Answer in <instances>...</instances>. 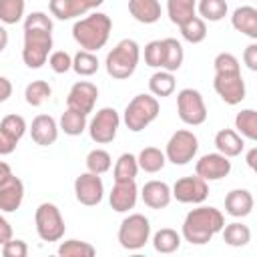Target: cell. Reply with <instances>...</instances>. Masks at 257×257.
<instances>
[{"mask_svg": "<svg viewBox=\"0 0 257 257\" xmlns=\"http://www.w3.org/2000/svg\"><path fill=\"white\" fill-rule=\"evenodd\" d=\"M185 50L177 38H163V70L177 72L183 66Z\"/></svg>", "mask_w": 257, "mask_h": 257, "instance_id": "cell-25", "label": "cell"}, {"mask_svg": "<svg viewBox=\"0 0 257 257\" xmlns=\"http://www.w3.org/2000/svg\"><path fill=\"white\" fill-rule=\"evenodd\" d=\"M213 88L215 92L221 96V100L225 104H239L245 100L247 88H245V80L241 76V72H231V74H215L213 78Z\"/></svg>", "mask_w": 257, "mask_h": 257, "instance_id": "cell-13", "label": "cell"}, {"mask_svg": "<svg viewBox=\"0 0 257 257\" xmlns=\"http://www.w3.org/2000/svg\"><path fill=\"white\" fill-rule=\"evenodd\" d=\"M151 241H153V249H155L157 253L169 255V253L179 251L183 237H181V233H177L175 229H171V227H163V229H159V231L153 235Z\"/></svg>", "mask_w": 257, "mask_h": 257, "instance_id": "cell-26", "label": "cell"}, {"mask_svg": "<svg viewBox=\"0 0 257 257\" xmlns=\"http://www.w3.org/2000/svg\"><path fill=\"white\" fill-rule=\"evenodd\" d=\"M137 163H139V169L145 171V173H159L163 171V167L167 165V157L161 149L157 147H145L139 157H137Z\"/></svg>", "mask_w": 257, "mask_h": 257, "instance_id": "cell-28", "label": "cell"}, {"mask_svg": "<svg viewBox=\"0 0 257 257\" xmlns=\"http://www.w3.org/2000/svg\"><path fill=\"white\" fill-rule=\"evenodd\" d=\"M110 30H112L110 16L104 12H92L84 18H78L72 24V38L82 50L96 52L104 48V44L108 42Z\"/></svg>", "mask_w": 257, "mask_h": 257, "instance_id": "cell-3", "label": "cell"}, {"mask_svg": "<svg viewBox=\"0 0 257 257\" xmlns=\"http://www.w3.org/2000/svg\"><path fill=\"white\" fill-rule=\"evenodd\" d=\"M8 175H12L10 165H8V163H4V161H0V183H2V181H4Z\"/></svg>", "mask_w": 257, "mask_h": 257, "instance_id": "cell-51", "label": "cell"}, {"mask_svg": "<svg viewBox=\"0 0 257 257\" xmlns=\"http://www.w3.org/2000/svg\"><path fill=\"white\" fill-rule=\"evenodd\" d=\"M221 235H223V241L229 247H245L251 241V229L247 225L239 223V221H233V223L223 225Z\"/></svg>", "mask_w": 257, "mask_h": 257, "instance_id": "cell-30", "label": "cell"}, {"mask_svg": "<svg viewBox=\"0 0 257 257\" xmlns=\"http://www.w3.org/2000/svg\"><path fill=\"white\" fill-rule=\"evenodd\" d=\"M235 128L243 139L255 141L257 139V110L255 108H243L235 114Z\"/></svg>", "mask_w": 257, "mask_h": 257, "instance_id": "cell-34", "label": "cell"}, {"mask_svg": "<svg viewBox=\"0 0 257 257\" xmlns=\"http://www.w3.org/2000/svg\"><path fill=\"white\" fill-rule=\"evenodd\" d=\"M215 147H217V153L233 159V157H239L243 153V137L233 131V128H221L217 135H215Z\"/></svg>", "mask_w": 257, "mask_h": 257, "instance_id": "cell-22", "label": "cell"}, {"mask_svg": "<svg viewBox=\"0 0 257 257\" xmlns=\"http://www.w3.org/2000/svg\"><path fill=\"white\" fill-rule=\"evenodd\" d=\"M229 173H231V161L221 153H207L195 163V175H199L207 183L225 179Z\"/></svg>", "mask_w": 257, "mask_h": 257, "instance_id": "cell-15", "label": "cell"}, {"mask_svg": "<svg viewBox=\"0 0 257 257\" xmlns=\"http://www.w3.org/2000/svg\"><path fill=\"white\" fill-rule=\"evenodd\" d=\"M0 131H2L8 139H12L14 143H18V141L24 137V133L28 131V124H26L24 116H20V114H6V116L0 120Z\"/></svg>", "mask_w": 257, "mask_h": 257, "instance_id": "cell-40", "label": "cell"}, {"mask_svg": "<svg viewBox=\"0 0 257 257\" xmlns=\"http://www.w3.org/2000/svg\"><path fill=\"white\" fill-rule=\"evenodd\" d=\"M120 126V114L112 106H102L94 112V116L88 122V135L96 145H108L114 141Z\"/></svg>", "mask_w": 257, "mask_h": 257, "instance_id": "cell-10", "label": "cell"}, {"mask_svg": "<svg viewBox=\"0 0 257 257\" xmlns=\"http://www.w3.org/2000/svg\"><path fill=\"white\" fill-rule=\"evenodd\" d=\"M100 62L96 58L94 52H88V50H78L74 56H72V70L78 74V76H92L96 70H98Z\"/></svg>", "mask_w": 257, "mask_h": 257, "instance_id": "cell-35", "label": "cell"}, {"mask_svg": "<svg viewBox=\"0 0 257 257\" xmlns=\"http://www.w3.org/2000/svg\"><path fill=\"white\" fill-rule=\"evenodd\" d=\"M141 199L149 209H165L173 199L171 187L165 181H147L141 189Z\"/></svg>", "mask_w": 257, "mask_h": 257, "instance_id": "cell-19", "label": "cell"}, {"mask_svg": "<svg viewBox=\"0 0 257 257\" xmlns=\"http://www.w3.org/2000/svg\"><path fill=\"white\" fill-rule=\"evenodd\" d=\"M139 163H137V157L133 153H122L116 163H114V169H112V177L114 181H135L137 175H139Z\"/></svg>", "mask_w": 257, "mask_h": 257, "instance_id": "cell-32", "label": "cell"}, {"mask_svg": "<svg viewBox=\"0 0 257 257\" xmlns=\"http://www.w3.org/2000/svg\"><path fill=\"white\" fill-rule=\"evenodd\" d=\"M46 62L50 64V68L56 74H64V72H68L72 68V56L66 50H54V52H50V56H48Z\"/></svg>", "mask_w": 257, "mask_h": 257, "instance_id": "cell-43", "label": "cell"}, {"mask_svg": "<svg viewBox=\"0 0 257 257\" xmlns=\"http://www.w3.org/2000/svg\"><path fill=\"white\" fill-rule=\"evenodd\" d=\"M2 255L4 257H26L28 255V245H26V241L12 237L10 241H6L2 245Z\"/></svg>", "mask_w": 257, "mask_h": 257, "instance_id": "cell-45", "label": "cell"}, {"mask_svg": "<svg viewBox=\"0 0 257 257\" xmlns=\"http://www.w3.org/2000/svg\"><path fill=\"white\" fill-rule=\"evenodd\" d=\"M223 225H225V217L217 207L199 205L197 209H191L187 213L181 227V237L191 245H205L217 233H221Z\"/></svg>", "mask_w": 257, "mask_h": 257, "instance_id": "cell-2", "label": "cell"}, {"mask_svg": "<svg viewBox=\"0 0 257 257\" xmlns=\"http://www.w3.org/2000/svg\"><path fill=\"white\" fill-rule=\"evenodd\" d=\"M52 96V88L46 80H32L24 88V98L30 106H40Z\"/></svg>", "mask_w": 257, "mask_h": 257, "instance_id": "cell-36", "label": "cell"}, {"mask_svg": "<svg viewBox=\"0 0 257 257\" xmlns=\"http://www.w3.org/2000/svg\"><path fill=\"white\" fill-rule=\"evenodd\" d=\"M175 86H177L175 74L169 72V70H163V68L157 70V72L149 78V90H151L153 96H161V98L171 96V94L175 92Z\"/></svg>", "mask_w": 257, "mask_h": 257, "instance_id": "cell-29", "label": "cell"}, {"mask_svg": "<svg viewBox=\"0 0 257 257\" xmlns=\"http://www.w3.org/2000/svg\"><path fill=\"white\" fill-rule=\"evenodd\" d=\"M74 197L84 207H94L104 197V183L100 175H94L90 171L80 173L74 179Z\"/></svg>", "mask_w": 257, "mask_h": 257, "instance_id": "cell-12", "label": "cell"}, {"mask_svg": "<svg viewBox=\"0 0 257 257\" xmlns=\"http://www.w3.org/2000/svg\"><path fill=\"white\" fill-rule=\"evenodd\" d=\"M98 98V88L90 80H78L70 86L68 96H66V108L78 110L82 114H90Z\"/></svg>", "mask_w": 257, "mask_h": 257, "instance_id": "cell-14", "label": "cell"}, {"mask_svg": "<svg viewBox=\"0 0 257 257\" xmlns=\"http://www.w3.org/2000/svg\"><path fill=\"white\" fill-rule=\"evenodd\" d=\"M159 112H161V106H159L157 96L143 92L128 100V104L124 106V112H122V120L131 133H141L151 122L157 120Z\"/></svg>", "mask_w": 257, "mask_h": 257, "instance_id": "cell-5", "label": "cell"}, {"mask_svg": "<svg viewBox=\"0 0 257 257\" xmlns=\"http://www.w3.org/2000/svg\"><path fill=\"white\" fill-rule=\"evenodd\" d=\"M34 225H36V233L42 241L54 243L60 241L64 237L66 225H64V217L60 213V209L54 203H40L34 211Z\"/></svg>", "mask_w": 257, "mask_h": 257, "instance_id": "cell-7", "label": "cell"}, {"mask_svg": "<svg viewBox=\"0 0 257 257\" xmlns=\"http://www.w3.org/2000/svg\"><path fill=\"white\" fill-rule=\"evenodd\" d=\"M253 205H255V199L247 189H233L225 197V213L235 219H243L251 215Z\"/></svg>", "mask_w": 257, "mask_h": 257, "instance_id": "cell-20", "label": "cell"}, {"mask_svg": "<svg viewBox=\"0 0 257 257\" xmlns=\"http://www.w3.org/2000/svg\"><path fill=\"white\" fill-rule=\"evenodd\" d=\"M58 255L60 257H92V255H96V249L86 241L68 239L58 245Z\"/></svg>", "mask_w": 257, "mask_h": 257, "instance_id": "cell-39", "label": "cell"}, {"mask_svg": "<svg viewBox=\"0 0 257 257\" xmlns=\"http://www.w3.org/2000/svg\"><path fill=\"white\" fill-rule=\"evenodd\" d=\"M215 74H231V72H241V64L235 54L231 52H219L213 60Z\"/></svg>", "mask_w": 257, "mask_h": 257, "instance_id": "cell-42", "label": "cell"}, {"mask_svg": "<svg viewBox=\"0 0 257 257\" xmlns=\"http://www.w3.org/2000/svg\"><path fill=\"white\" fill-rule=\"evenodd\" d=\"M84 2H86V6H88L90 10H94V8H98V6H100L104 0H84Z\"/></svg>", "mask_w": 257, "mask_h": 257, "instance_id": "cell-53", "label": "cell"}, {"mask_svg": "<svg viewBox=\"0 0 257 257\" xmlns=\"http://www.w3.org/2000/svg\"><path fill=\"white\" fill-rule=\"evenodd\" d=\"M88 126V120H86V114L78 112V110H72V108H66L62 114H60V120H58V128L68 135V137H78L86 131Z\"/></svg>", "mask_w": 257, "mask_h": 257, "instance_id": "cell-27", "label": "cell"}, {"mask_svg": "<svg viewBox=\"0 0 257 257\" xmlns=\"http://www.w3.org/2000/svg\"><path fill=\"white\" fill-rule=\"evenodd\" d=\"M195 12H197V0H167L169 20L177 26H181L185 20L195 16Z\"/></svg>", "mask_w": 257, "mask_h": 257, "instance_id": "cell-31", "label": "cell"}, {"mask_svg": "<svg viewBox=\"0 0 257 257\" xmlns=\"http://www.w3.org/2000/svg\"><path fill=\"white\" fill-rule=\"evenodd\" d=\"M26 0H0V22L18 24L24 18Z\"/></svg>", "mask_w": 257, "mask_h": 257, "instance_id": "cell-38", "label": "cell"}, {"mask_svg": "<svg viewBox=\"0 0 257 257\" xmlns=\"http://www.w3.org/2000/svg\"><path fill=\"white\" fill-rule=\"evenodd\" d=\"M128 12L141 24H155L161 18V2L159 0H128Z\"/></svg>", "mask_w": 257, "mask_h": 257, "instance_id": "cell-23", "label": "cell"}, {"mask_svg": "<svg viewBox=\"0 0 257 257\" xmlns=\"http://www.w3.org/2000/svg\"><path fill=\"white\" fill-rule=\"evenodd\" d=\"M10 239H12V225L4 215H0V247Z\"/></svg>", "mask_w": 257, "mask_h": 257, "instance_id": "cell-47", "label": "cell"}, {"mask_svg": "<svg viewBox=\"0 0 257 257\" xmlns=\"http://www.w3.org/2000/svg\"><path fill=\"white\" fill-rule=\"evenodd\" d=\"M171 195L179 203H185V205H201L209 197V185L199 175L181 177L171 187Z\"/></svg>", "mask_w": 257, "mask_h": 257, "instance_id": "cell-11", "label": "cell"}, {"mask_svg": "<svg viewBox=\"0 0 257 257\" xmlns=\"http://www.w3.org/2000/svg\"><path fill=\"white\" fill-rule=\"evenodd\" d=\"M199 151V139L193 131H187V128H181V131H175L171 135V139L167 141V147H165V157L169 163L173 165H187L195 159Z\"/></svg>", "mask_w": 257, "mask_h": 257, "instance_id": "cell-8", "label": "cell"}, {"mask_svg": "<svg viewBox=\"0 0 257 257\" xmlns=\"http://www.w3.org/2000/svg\"><path fill=\"white\" fill-rule=\"evenodd\" d=\"M151 241V221L143 213H131L120 221L118 243L126 251H139Z\"/></svg>", "mask_w": 257, "mask_h": 257, "instance_id": "cell-6", "label": "cell"}, {"mask_svg": "<svg viewBox=\"0 0 257 257\" xmlns=\"http://www.w3.org/2000/svg\"><path fill=\"white\" fill-rule=\"evenodd\" d=\"M52 52V18L46 12H30L24 18V46L22 60L28 68L46 64Z\"/></svg>", "mask_w": 257, "mask_h": 257, "instance_id": "cell-1", "label": "cell"}, {"mask_svg": "<svg viewBox=\"0 0 257 257\" xmlns=\"http://www.w3.org/2000/svg\"><path fill=\"white\" fill-rule=\"evenodd\" d=\"M145 64L151 68L163 66V40H151L145 46Z\"/></svg>", "mask_w": 257, "mask_h": 257, "instance_id": "cell-44", "label": "cell"}, {"mask_svg": "<svg viewBox=\"0 0 257 257\" xmlns=\"http://www.w3.org/2000/svg\"><path fill=\"white\" fill-rule=\"evenodd\" d=\"M12 96V82L6 76H0V104Z\"/></svg>", "mask_w": 257, "mask_h": 257, "instance_id": "cell-48", "label": "cell"}, {"mask_svg": "<svg viewBox=\"0 0 257 257\" xmlns=\"http://www.w3.org/2000/svg\"><path fill=\"white\" fill-rule=\"evenodd\" d=\"M8 46V30L4 28V24L0 22V52Z\"/></svg>", "mask_w": 257, "mask_h": 257, "instance_id": "cell-50", "label": "cell"}, {"mask_svg": "<svg viewBox=\"0 0 257 257\" xmlns=\"http://www.w3.org/2000/svg\"><path fill=\"white\" fill-rule=\"evenodd\" d=\"M243 62H245V66L249 68V70H257V44L255 42H251L249 46H245V50H243Z\"/></svg>", "mask_w": 257, "mask_h": 257, "instance_id": "cell-46", "label": "cell"}, {"mask_svg": "<svg viewBox=\"0 0 257 257\" xmlns=\"http://www.w3.org/2000/svg\"><path fill=\"white\" fill-rule=\"evenodd\" d=\"M179 30H181V36L187 40V42H191V44H199V42H203L205 38H207V24H205V20L201 18V16H191L189 20H185L181 26H179Z\"/></svg>", "mask_w": 257, "mask_h": 257, "instance_id": "cell-33", "label": "cell"}, {"mask_svg": "<svg viewBox=\"0 0 257 257\" xmlns=\"http://www.w3.org/2000/svg\"><path fill=\"white\" fill-rule=\"evenodd\" d=\"M197 10L201 14L203 20H209V22H219L227 16V0H199L197 2Z\"/></svg>", "mask_w": 257, "mask_h": 257, "instance_id": "cell-37", "label": "cell"}, {"mask_svg": "<svg viewBox=\"0 0 257 257\" xmlns=\"http://www.w3.org/2000/svg\"><path fill=\"white\" fill-rule=\"evenodd\" d=\"M231 26L237 32L255 40L257 38V8H253V6L235 8L233 14H231Z\"/></svg>", "mask_w": 257, "mask_h": 257, "instance_id": "cell-21", "label": "cell"}, {"mask_svg": "<svg viewBox=\"0 0 257 257\" xmlns=\"http://www.w3.org/2000/svg\"><path fill=\"white\" fill-rule=\"evenodd\" d=\"M24 201V183L16 175H8L0 183V211L14 213Z\"/></svg>", "mask_w": 257, "mask_h": 257, "instance_id": "cell-17", "label": "cell"}, {"mask_svg": "<svg viewBox=\"0 0 257 257\" xmlns=\"http://www.w3.org/2000/svg\"><path fill=\"white\" fill-rule=\"evenodd\" d=\"M48 10L58 20H72V18L84 16L90 8L86 6L84 0H50Z\"/></svg>", "mask_w": 257, "mask_h": 257, "instance_id": "cell-24", "label": "cell"}, {"mask_svg": "<svg viewBox=\"0 0 257 257\" xmlns=\"http://www.w3.org/2000/svg\"><path fill=\"white\" fill-rule=\"evenodd\" d=\"M86 171L94 173V175H104L110 165H112V159L110 155L104 151V149H92L88 155H86Z\"/></svg>", "mask_w": 257, "mask_h": 257, "instance_id": "cell-41", "label": "cell"}, {"mask_svg": "<svg viewBox=\"0 0 257 257\" xmlns=\"http://www.w3.org/2000/svg\"><path fill=\"white\" fill-rule=\"evenodd\" d=\"M255 159H257V147H253L247 153V165H249V169H255Z\"/></svg>", "mask_w": 257, "mask_h": 257, "instance_id": "cell-52", "label": "cell"}, {"mask_svg": "<svg viewBox=\"0 0 257 257\" xmlns=\"http://www.w3.org/2000/svg\"><path fill=\"white\" fill-rule=\"evenodd\" d=\"M139 58H141V46L137 40L133 38H122L108 54L104 60L106 72L108 76L116 78V80H124L128 76L135 74L137 66H139Z\"/></svg>", "mask_w": 257, "mask_h": 257, "instance_id": "cell-4", "label": "cell"}, {"mask_svg": "<svg viewBox=\"0 0 257 257\" xmlns=\"http://www.w3.org/2000/svg\"><path fill=\"white\" fill-rule=\"evenodd\" d=\"M30 137L36 145L40 147H48V145H54L56 139H58V122L50 116V114H36L32 118V124H30Z\"/></svg>", "mask_w": 257, "mask_h": 257, "instance_id": "cell-18", "label": "cell"}, {"mask_svg": "<svg viewBox=\"0 0 257 257\" xmlns=\"http://www.w3.org/2000/svg\"><path fill=\"white\" fill-rule=\"evenodd\" d=\"M18 143H14L12 139H8L2 131H0V155H10L14 149H16Z\"/></svg>", "mask_w": 257, "mask_h": 257, "instance_id": "cell-49", "label": "cell"}, {"mask_svg": "<svg viewBox=\"0 0 257 257\" xmlns=\"http://www.w3.org/2000/svg\"><path fill=\"white\" fill-rule=\"evenodd\" d=\"M137 199H139V189L135 181H114L112 191L108 193L110 209L116 213H126L135 209Z\"/></svg>", "mask_w": 257, "mask_h": 257, "instance_id": "cell-16", "label": "cell"}, {"mask_svg": "<svg viewBox=\"0 0 257 257\" xmlns=\"http://www.w3.org/2000/svg\"><path fill=\"white\" fill-rule=\"evenodd\" d=\"M179 118L189 126H199L207 120V104L197 88H183L177 92Z\"/></svg>", "mask_w": 257, "mask_h": 257, "instance_id": "cell-9", "label": "cell"}]
</instances>
